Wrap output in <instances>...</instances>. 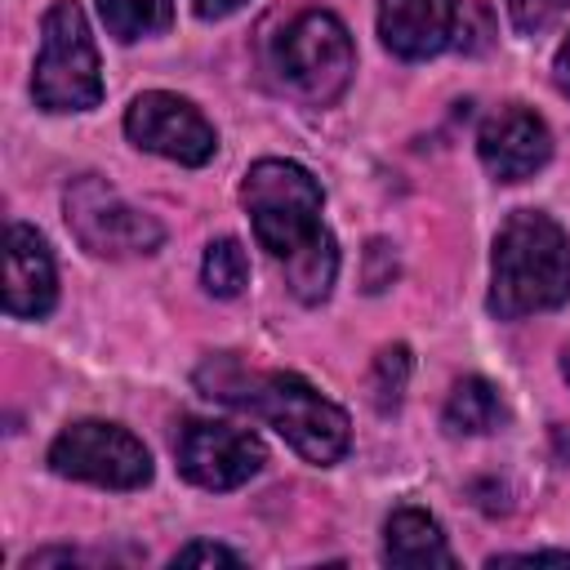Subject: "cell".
Returning <instances> with one entry per match:
<instances>
[{"mask_svg": "<svg viewBox=\"0 0 570 570\" xmlns=\"http://www.w3.org/2000/svg\"><path fill=\"white\" fill-rule=\"evenodd\" d=\"M405 383H410V347L392 343L374 356V370H370V401L379 405V414H392L401 405Z\"/></svg>", "mask_w": 570, "mask_h": 570, "instance_id": "obj_17", "label": "cell"}, {"mask_svg": "<svg viewBox=\"0 0 570 570\" xmlns=\"http://www.w3.org/2000/svg\"><path fill=\"white\" fill-rule=\"evenodd\" d=\"M245 0H191V9L200 13V18H227L232 9H240Z\"/></svg>", "mask_w": 570, "mask_h": 570, "instance_id": "obj_22", "label": "cell"}, {"mask_svg": "<svg viewBox=\"0 0 570 570\" xmlns=\"http://www.w3.org/2000/svg\"><path fill=\"white\" fill-rule=\"evenodd\" d=\"M383 557L392 566L405 570H423V566H454V552L441 534V525L423 512V508H396L383 525Z\"/></svg>", "mask_w": 570, "mask_h": 570, "instance_id": "obj_13", "label": "cell"}, {"mask_svg": "<svg viewBox=\"0 0 570 570\" xmlns=\"http://www.w3.org/2000/svg\"><path fill=\"white\" fill-rule=\"evenodd\" d=\"M200 281L214 298H236L249 285V258H245L240 240H232V236L209 240V249L200 258Z\"/></svg>", "mask_w": 570, "mask_h": 570, "instance_id": "obj_16", "label": "cell"}, {"mask_svg": "<svg viewBox=\"0 0 570 570\" xmlns=\"http://www.w3.org/2000/svg\"><path fill=\"white\" fill-rule=\"evenodd\" d=\"M49 468L67 481H89L107 490H138L151 481L147 445L129 428L102 419H80L62 428L49 445Z\"/></svg>", "mask_w": 570, "mask_h": 570, "instance_id": "obj_7", "label": "cell"}, {"mask_svg": "<svg viewBox=\"0 0 570 570\" xmlns=\"http://www.w3.org/2000/svg\"><path fill=\"white\" fill-rule=\"evenodd\" d=\"M570 9V0H508V13H512V27L517 31H543L552 27L561 13Z\"/></svg>", "mask_w": 570, "mask_h": 570, "instance_id": "obj_18", "label": "cell"}, {"mask_svg": "<svg viewBox=\"0 0 570 570\" xmlns=\"http://www.w3.org/2000/svg\"><path fill=\"white\" fill-rule=\"evenodd\" d=\"M552 80H557L561 94H570V36L561 40V49H557V58H552Z\"/></svg>", "mask_w": 570, "mask_h": 570, "instance_id": "obj_21", "label": "cell"}, {"mask_svg": "<svg viewBox=\"0 0 570 570\" xmlns=\"http://www.w3.org/2000/svg\"><path fill=\"white\" fill-rule=\"evenodd\" d=\"M62 209H67V227L71 236L98 254V258H134V254H151L165 232L151 214L134 209L107 178L98 174H80L71 178L67 196H62Z\"/></svg>", "mask_w": 570, "mask_h": 570, "instance_id": "obj_6", "label": "cell"}, {"mask_svg": "<svg viewBox=\"0 0 570 570\" xmlns=\"http://www.w3.org/2000/svg\"><path fill=\"white\" fill-rule=\"evenodd\" d=\"M276 67H281V76L294 85V94H303V98L316 102V107H330V102L347 89L352 67H356L352 36H347V27H343L334 13L307 9V13H298V18L281 31Z\"/></svg>", "mask_w": 570, "mask_h": 570, "instance_id": "obj_5", "label": "cell"}, {"mask_svg": "<svg viewBox=\"0 0 570 570\" xmlns=\"http://www.w3.org/2000/svg\"><path fill=\"white\" fill-rule=\"evenodd\" d=\"M174 566H240V557L232 552V548H223V543H187V548H178L174 552Z\"/></svg>", "mask_w": 570, "mask_h": 570, "instance_id": "obj_19", "label": "cell"}, {"mask_svg": "<svg viewBox=\"0 0 570 570\" xmlns=\"http://www.w3.org/2000/svg\"><path fill=\"white\" fill-rule=\"evenodd\" d=\"M200 383L209 387V396L218 401H232V405H245L254 410L258 419H267L285 441L289 450H298L307 463H338L347 454V441H352V428H347V414L321 396L307 379L298 374H245V370H227V374H200Z\"/></svg>", "mask_w": 570, "mask_h": 570, "instance_id": "obj_2", "label": "cell"}, {"mask_svg": "<svg viewBox=\"0 0 570 570\" xmlns=\"http://www.w3.org/2000/svg\"><path fill=\"white\" fill-rule=\"evenodd\" d=\"M561 370H566V379H570V347H566V356H561Z\"/></svg>", "mask_w": 570, "mask_h": 570, "instance_id": "obj_23", "label": "cell"}, {"mask_svg": "<svg viewBox=\"0 0 570 570\" xmlns=\"http://www.w3.org/2000/svg\"><path fill=\"white\" fill-rule=\"evenodd\" d=\"M174 459H178V472L191 485H200V490H236L263 468L267 450L249 428L218 423V419H187L178 428Z\"/></svg>", "mask_w": 570, "mask_h": 570, "instance_id": "obj_8", "label": "cell"}, {"mask_svg": "<svg viewBox=\"0 0 570 570\" xmlns=\"http://www.w3.org/2000/svg\"><path fill=\"white\" fill-rule=\"evenodd\" d=\"M240 200L249 209L258 245L281 263L285 285L303 303H321L338 276V249L321 223V183L294 160H254Z\"/></svg>", "mask_w": 570, "mask_h": 570, "instance_id": "obj_1", "label": "cell"}, {"mask_svg": "<svg viewBox=\"0 0 570 570\" xmlns=\"http://www.w3.org/2000/svg\"><path fill=\"white\" fill-rule=\"evenodd\" d=\"M36 107L45 111H89L102 102L98 49L76 0H53L40 22V58L31 76Z\"/></svg>", "mask_w": 570, "mask_h": 570, "instance_id": "obj_4", "label": "cell"}, {"mask_svg": "<svg viewBox=\"0 0 570 570\" xmlns=\"http://www.w3.org/2000/svg\"><path fill=\"white\" fill-rule=\"evenodd\" d=\"M379 36L396 58H432L459 36V0H379Z\"/></svg>", "mask_w": 570, "mask_h": 570, "instance_id": "obj_12", "label": "cell"}, {"mask_svg": "<svg viewBox=\"0 0 570 570\" xmlns=\"http://www.w3.org/2000/svg\"><path fill=\"white\" fill-rule=\"evenodd\" d=\"M530 561H557V566H570V552H503V557H490V566H530Z\"/></svg>", "mask_w": 570, "mask_h": 570, "instance_id": "obj_20", "label": "cell"}, {"mask_svg": "<svg viewBox=\"0 0 570 570\" xmlns=\"http://www.w3.org/2000/svg\"><path fill=\"white\" fill-rule=\"evenodd\" d=\"M476 156L499 183H521L552 156V134L530 107H499L476 134Z\"/></svg>", "mask_w": 570, "mask_h": 570, "instance_id": "obj_10", "label": "cell"}, {"mask_svg": "<svg viewBox=\"0 0 570 570\" xmlns=\"http://www.w3.org/2000/svg\"><path fill=\"white\" fill-rule=\"evenodd\" d=\"M566 298H570L566 232L539 209H517L494 236L490 312L503 321H517L530 312H552Z\"/></svg>", "mask_w": 570, "mask_h": 570, "instance_id": "obj_3", "label": "cell"}, {"mask_svg": "<svg viewBox=\"0 0 570 570\" xmlns=\"http://www.w3.org/2000/svg\"><path fill=\"white\" fill-rule=\"evenodd\" d=\"M125 134H129L134 147L156 151V156L178 160V165H205L214 156V147H218V134L200 116V107H191L187 98L165 94V89L138 94L129 102Z\"/></svg>", "mask_w": 570, "mask_h": 570, "instance_id": "obj_9", "label": "cell"}, {"mask_svg": "<svg viewBox=\"0 0 570 570\" xmlns=\"http://www.w3.org/2000/svg\"><path fill=\"white\" fill-rule=\"evenodd\" d=\"M58 298V272L45 236L27 223H9L4 232V312L36 321Z\"/></svg>", "mask_w": 570, "mask_h": 570, "instance_id": "obj_11", "label": "cell"}, {"mask_svg": "<svg viewBox=\"0 0 570 570\" xmlns=\"http://www.w3.org/2000/svg\"><path fill=\"white\" fill-rule=\"evenodd\" d=\"M499 423H503V401H499L494 383H485V379L454 383V392L445 401V428L454 436H481Z\"/></svg>", "mask_w": 570, "mask_h": 570, "instance_id": "obj_14", "label": "cell"}, {"mask_svg": "<svg viewBox=\"0 0 570 570\" xmlns=\"http://www.w3.org/2000/svg\"><path fill=\"white\" fill-rule=\"evenodd\" d=\"M98 13L116 40H142L174 22V0H98Z\"/></svg>", "mask_w": 570, "mask_h": 570, "instance_id": "obj_15", "label": "cell"}]
</instances>
